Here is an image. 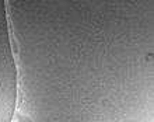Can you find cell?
I'll use <instances>...</instances> for the list:
<instances>
[{"instance_id": "1", "label": "cell", "mask_w": 154, "mask_h": 122, "mask_svg": "<svg viewBox=\"0 0 154 122\" xmlns=\"http://www.w3.org/2000/svg\"><path fill=\"white\" fill-rule=\"evenodd\" d=\"M18 119H20V121H24V122H31L27 117H23V115H18Z\"/></svg>"}]
</instances>
